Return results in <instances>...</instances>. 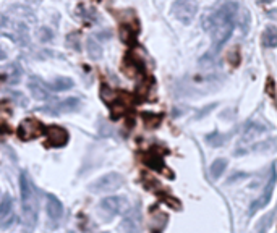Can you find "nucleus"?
Listing matches in <instances>:
<instances>
[{"label": "nucleus", "mask_w": 277, "mask_h": 233, "mask_svg": "<svg viewBox=\"0 0 277 233\" xmlns=\"http://www.w3.org/2000/svg\"><path fill=\"white\" fill-rule=\"evenodd\" d=\"M238 10H240V7H238L237 2L225 0L204 20V29L211 34V51H209V55L217 54L224 44L230 39L232 32L235 29ZM209 55H206V57H209Z\"/></svg>", "instance_id": "obj_1"}, {"label": "nucleus", "mask_w": 277, "mask_h": 233, "mask_svg": "<svg viewBox=\"0 0 277 233\" xmlns=\"http://www.w3.org/2000/svg\"><path fill=\"white\" fill-rule=\"evenodd\" d=\"M20 193H21V207H23V219L28 229L36 225L37 212H39V203H37V190L32 183L28 172H21L20 175Z\"/></svg>", "instance_id": "obj_2"}, {"label": "nucleus", "mask_w": 277, "mask_h": 233, "mask_svg": "<svg viewBox=\"0 0 277 233\" xmlns=\"http://www.w3.org/2000/svg\"><path fill=\"white\" fill-rule=\"evenodd\" d=\"M123 176L117 172H109V174L99 176L97 180H94L90 186H88V190L94 194H110L114 191L120 190L122 186H123Z\"/></svg>", "instance_id": "obj_3"}, {"label": "nucleus", "mask_w": 277, "mask_h": 233, "mask_svg": "<svg viewBox=\"0 0 277 233\" xmlns=\"http://www.w3.org/2000/svg\"><path fill=\"white\" fill-rule=\"evenodd\" d=\"M172 13L182 25H190L198 13L196 0H175L172 5Z\"/></svg>", "instance_id": "obj_4"}, {"label": "nucleus", "mask_w": 277, "mask_h": 233, "mask_svg": "<svg viewBox=\"0 0 277 233\" xmlns=\"http://www.w3.org/2000/svg\"><path fill=\"white\" fill-rule=\"evenodd\" d=\"M126 207H128L126 199L122 196H107L99 203V210L104 215V219H112L120 212H123Z\"/></svg>", "instance_id": "obj_5"}, {"label": "nucleus", "mask_w": 277, "mask_h": 233, "mask_svg": "<svg viewBox=\"0 0 277 233\" xmlns=\"http://www.w3.org/2000/svg\"><path fill=\"white\" fill-rule=\"evenodd\" d=\"M18 138L23 141H31L44 135V125L36 118H26L18 126Z\"/></svg>", "instance_id": "obj_6"}, {"label": "nucleus", "mask_w": 277, "mask_h": 233, "mask_svg": "<svg viewBox=\"0 0 277 233\" xmlns=\"http://www.w3.org/2000/svg\"><path fill=\"white\" fill-rule=\"evenodd\" d=\"M143 227V215L140 207H130L122 219L120 229L125 233H140Z\"/></svg>", "instance_id": "obj_7"}, {"label": "nucleus", "mask_w": 277, "mask_h": 233, "mask_svg": "<svg viewBox=\"0 0 277 233\" xmlns=\"http://www.w3.org/2000/svg\"><path fill=\"white\" fill-rule=\"evenodd\" d=\"M274 167H276V165L273 164V170H271V178H269V181H268V185H266L263 194L250 206V210H248V215H250V217H251V215L256 214L259 209H263V207L268 206L269 201L273 199L274 185H276V169H274Z\"/></svg>", "instance_id": "obj_8"}, {"label": "nucleus", "mask_w": 277, "mask_h": 233, "mask_svg": "<svg viewBox=\"0 0 277 233\" xmlns=\"http://www.w3.org/2000/svg\"><path fill=\"white\" fill-rule=\"evenodd\" d=\"M44 133H46L49 146H52V147H63V146H66V143L70 140L68 131L62 128V126H57V125L44 128Z\"/></svg>", "instance_id": "obj_9"}, {"label": "nucleus", "mask_w": 277, "mask_h": 233, "mask_svg": "<svg viewBox=\"0 0 277 233\" xmlns=\"http://www.w3.org/2000/svg\"><path fill=\"white\" fill-rule=\"evenodd\" d=\"M28 87L31 91V96L37 101H49L52 96V91L47 83H44L39 76H31L28 81Z\"/></svg>", "instance_id": "obj_10"}, {"label": "nucleus", "mask_w": 277, "mask_h": 233, "mask_svg": "<svg viewBox=\"0 0 277 233\" xmlns=\"http://www.w3.org/2000/svg\"><path fill=\"white\" fill-rule=\"evenodd\" d=\"M81 107V101L76 97H68L65 101L54 104V107H41L39 110L42 112H47L51 115H59V114H70V112H76Z\"/></svg>", "instance_id": "obj_11"}, {"label": "nucleus", "mask_w": 277, "mask_h": 233, "mask_svg": "<svg viewBox=\"0 0 277 233\" xmlns=\"http://www.w3.org/2000/svg\"><path fill=\"white\" fill-rule=\"evenodd\" d=\"M46 212L52 222H59L63 215V204L52 193H46Z\"/></svg>", "instance_id": "obj_12"}, {"label": "nucleus", "mask_w": 277, "mask_h": 233, "mask_svg": "<svg viewBox=\"0 0 277 233\" xmlns=\"http://www.w3.org/2000/svg\"><path fill=\"white\" fill-rule=\"evenodd\" d=\"M13 224V199L10 194H5L0 201V227L7 229Z\"/></svg>", "instance_id": "obj_13"}, {"label": "nucleus", "mask_w": 277, "mask_h": 233, "mask_svg": "<svg viewBox=\"0 0 277 233\" xmlns=\"http://www.w3.org/2000/svg\"><path fill=\"white\" fill-rule=\"evenodd\" d=\"M263 46L269 47V49H273V47L277 46V29H276V26H273V25L266 26V29L263 32Z\"/></svg>", "instance_id": "obj_14"}, {"label": "nucleus", "mask_w": 277, "mask_h": 233, "mask_svg": "<svg viewBox=\"0 0 277 233\" xmlns=\"http://www.w3.org/2000/svg\"><path fill=\"white\" fill-rule=\"evenodd\" d=\"M73 80H70V78H65V76H59V78H55V80L49 85V87H51V91H55V92H59V91H66V89H70V87H73Z\"/></svg>", "instance_id": "obj_15"}, {"label": "nucleus", "mask_w": 277, "mask_h": 233, "mask_svg": "<svg viewBox=\"0 0 277 233\" xmlns=\"http://www.w3.org/2000/svg\"><path fill=\"white\" fill-rule=\"evenodd\" d=\"M225 169H227V160L225 159H215L211 164V167H209V175H211L213 180H219L225 172Z\"/></svg>", "instance_id": "obj_16"}, {"label": "nucleus", "mask_w": 277, "mask_h": 233, "mask_svg": "<svg viewBox=\"0 0 277 233\" xmlns=\"http://www.w3.org/2000/svg\"><path fill=\"white\" fill-rule=\"evenodd\" d=\"M86 49H88V54H90V57L92 60H99L102 57V47L99 46V42L96 41V39L90 37L86 41Z\"/></svg>", "instance_id": "obj_17"}, {"label": "nucleus", "mask_w": 277, "mask_h": 233, "mask_svg": "<svg viewBox=\"0 0 277 233\" xmlns=\"http://www.w3.org/2000/svg\"><path fill=\"white\" fill-rule=\"evenodd\" d=\"M229 138H230V135L225 136V135H220L219 131H214L213 135L208 136V143L211 144V146H222V144H224L227 140H229Z\"/></svg>", "instance_id": "obj_18"}, {"label": "nucleus", "mask_w": 277, "mask_h": 233, "mask_svg": "<svg viewBox=\"0 0 277 233\" xmlns=\"http://www.w3.org/2000/svg\"><path fill=\"white\" fill-rule=\"evenodd\" d=\"M145 162L154 170H157V172L162 170V157H160V155H148L145 159Z\"/></svg>", "instance_id": "obj_19"}, {"label": "nucleus", "mask_w": 277, "mask_h": 233, "mask_svg": "<svg viewBox=\"0 0 277 233\" xmlns=\"http://www.w3.org/2000/svg\"><path fill=\"white\" fill-rule=\"evenodd\" d=\"M273 217H274V212H269L264 219H261V222H259L256 227V233H266V230L269 229V225L273 224Z\"/></svg>", "instance_id": "obj_20"}, {"label": "nucleus", "mask_w": 277, "mask_h": 233, "mask_svg": "<svg viewBox=\"0 0 277 233\" xmlns=\"http://www.w3.org/2000/svg\"><path fill=\"white\" fill-rule=\"evenodd\" d=\"M37 37H39V41H42V42H49V41H52V37H54V34H52V31L49 29V28H41L39 31H37Z\"/></svg>", "instance_id": "obj_21"}, {"label": "nucleus", "mask_w": 277, "mask_h": 233, "mask_svg": "<svg viewBox=\"0 0 277 233\" xmlns=\"http://www.w3.org/2000/svg\"><path fill=\"white\" fill-rule=\"evenodd\" d=\"M143 116H145V121L146 125L149 126H157L160 123V115H154V114H143Z\"/></svg>", "instance_id": "obj_22"}, {"label": "nucleus", "mask_w": 277, "mask_h": 233, "mask_svg": "<svg viewBox=\"0 0 277 233\" xmlns=\"http://www.w3.org/2000/svg\"><path fill=\"white\" fill-rule=\"evenodd\" d=\"M78 32H73V34H68V41H66V44H68L70 47H73L75 51H80V46H78Z\"/></svg>", "instance_id": "obj_23"}, {"label": "nucleus", "mask_w": 277, "mask_h": 233, "mask_svg": "<svg viewBox=\"0 0 277 233\" xmlns=\"http://www.w3.org/2000/svg\"><path fill=\"white\" fill-rule=\"evenodd\" d=\"M7 25H8V18L5 15L0 13V29H2V28H5Z\"/></svg>", "instance_id": "obj_24"}, {"label": "nucleus", "mask_w": 277, "mask_h": 233, "mask_svg": "<svg viewBox=\"0 0 277 233\" xmlns=\"http://www.w3.org/2000/svg\"><path fill=\"white\" fill-rule=\"evenodd\" d=\"M5 58V52H2V49H0V60Z\"/></svg>", "instance_id": "obj_25"}, {"label": "nucleus", "mask_w": 277, "mask_h": 233, "mask_svg": "<svg viewBox=\"0 0 277 233\" xmlns=\"http://www.w3.org/2000/svg\"><path fill=\"white\" fill-rule=\"evenodd\" d=\"M28 2H30V3H39L41 0H28Z\"/></svg>", "instance_id": "obj_26"}]
</instances>
